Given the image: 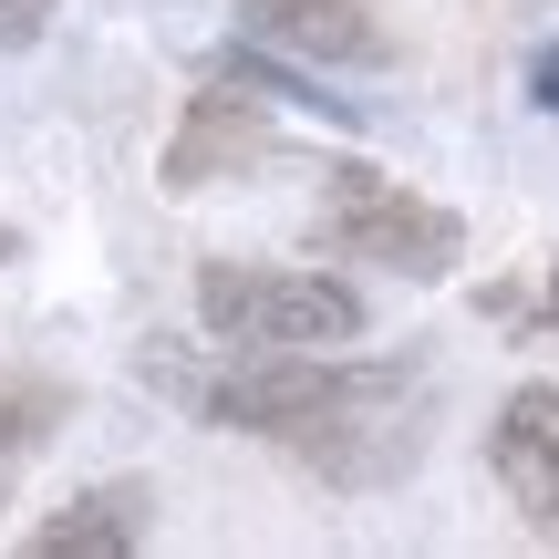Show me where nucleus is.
<instances>
[{
    "instance_id": "f257e3e1",
    "label": "nucleus",
    "mask_w": 559,
    "mask_h": 559,
    "mask_svg": "<svg viewBox=\"0 0 559 559\" xmlns=\"http://www.w3.org/2000/svg\"><path fill=\"white\" fill-rule=\"evenodd\" d=\"M145 373L187 415L260 436L332 487H394L425 456V373L415 362H353V353H228V373H177L145 353Z\"/></svg>"
},
{
    "instance_id": "f03ea898",
    "label": "nucleus",
    "mask_w": 559,
    "mask_h": 559,
    "mask_svg": "<svg viewBox=\"0 0 559 559\" xmlns=\"http://www.w3.org/2000/svg\"><path fill=\"white\" fill-rule=\"evenodd\" d=\"M198 321L218 353H353L362 342V290L332 270H249V260H198Z\"/></svg>"
},
{
    "instance_id": "7ed1b4c3",
    "label": "nucleus",
    "mask_w": 559,
    "mask_h": 559,
    "mask_svg": "<svg viewBox=\"0 0 559 559\" xmlns=\"http://www.w3.org/2000/svg\"><path fill=\"white\" fill-rule=\"evenodd\" d=\"M311 249L362 260V270H394V280H445L466 260V228H456V207L415 198V187L383 177V166H332V177H321V207H311Z\"/></svg>"
},
{
    "instance_id": "20e7f679",
    "label": "nucleus",
    "mask_w": 559,
    "mask_h": 559,
    "mask_svg": "<svg viewBox=\"0 0 559 559\" xmlns=\"http://www.w3.org/2000/svg\"><path fill=\"white\" fill-rule=\"evenodd\" d=\"M270 156H280L270 94H260V83H239V73H218L207 94H187V115H177V135H166V166H156V177L177 187V198H198V187L249 177V166H270Z\"/></svg>"
},
{
    "instance_id": "39448f33",
    "label": "nucleus",
    "mask_w": 559,
    "mask_h": 559,
    "mask_svg": "<svg viewBox=\"0 0 559 559\" xmlns=\"http://www.w3.org/2000/svg\"><path fill=\"white\" fill-rule=\"evenodd\" d=\"M239 32L290 52V62H332V73H373L394 52L373 0H239Z\"/></svg>"
},
{
    "instance_id": "423d86ee",
    "label": "nucleus",
    "mask_w": 559,
    "mask_h": 559,
    "mask_svg": "<svg viewBox=\"0 0 559 559\" xmlns=\"http://www.w3.org/2000/svg\"><path fill=\"white\" fill-rule=\"evenodd\" d=\"M487 466H498L508 508H519L539 539H559V383H519V394L498 404Z\"/></svg>"
},
{
    "instance_id": "0eeeda50",
    "label": "nucleus",
    "mask_w": 559,
    "mask_h": 559,
    "mask_svg": "<svg viewBox=\"0 0 559 559\" xmlns=\"http://www.w3.org/2000/svg\"><path fill=\"white\" fill-rule=\"evenodd\" d=\"M145 528H156V498L115 477V487H83L62 519H41L32 528V559H135Z\"/></svg>"
},
{
    "instance_id": "6e6552de",
    "label": "nucleus",
    "mask_w": 559,
    "mask_h": 559,
    "mask_svg": "<svg viewBox=\"0 0 559 559\" xmlns=\"http://www.w3.org/2000/svg\"><path fill=\"white\" fill-rule=\"evenodd\" d=\"M73 415V394H62L52 373H0V508H11V487H21V466L52 445V425Z\"/></svg>"
},
{
    "instance_id": "1a4fd4ad",
    "label": "nucleus",
    "mask_w": 559,
    "mask_h": 559,
    "mask_svg": "<svg viewBox=\"0 0 559 559\" xmlns=\"http://www.w3.org/2000/svg\"><path fill=\"white\" fill-rule=\"evenodd\" d=\"M52 11L62 0H0V52H32V41L52 32Z\"/></svg>"
},
{
    "instance_id": "9d476101",
    "label": "nucleus",
    "mask_w": 559,
    "mask_h": 559,
    "mask_svg": "<svg viewBox=\"0 0 559 559\" xmlns=\"http://www.w3.org/2000/svg\"><path fill=\"white\" fill-rule=\"evenodd\" d=\"M528 321H539V332L559 342V260H549V280H539V300H528Z\"/></svg>"
},
{
    "instance_id": "9b49d317",
    "label": "nucleus",
    "mask_w": 559,
    "mask_h": 559,
    "mask_svg": "<svg viewBox=\"0 0 559 559\" xmlns=\"http://www.w3.org/2000/svg\"><path fill=\"white\" fill-rule=\"evenodd\" d=\"M528 83H539V104H549V115H559V41H549V52H539V62H528Z\"/></svg>"
},
{
    "instance_id": "f8f14e48",
    "label": "nucleus",
    "mask_w": 559,
    "mask_h": 559,
    "mask_svg": "<svg viewBox=\"0 0 559 559\" xmlns=\"http://www.w3.org/2000/svg\"><path fill=\"white\" fill-rule=\"evenodd\" d=\"M0 260H21V228H0Z\"/></svg>"
}]
</instances>
